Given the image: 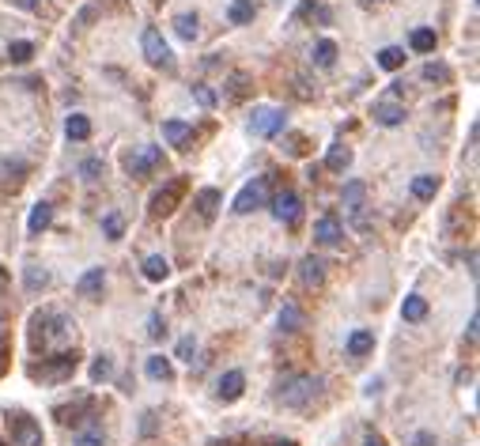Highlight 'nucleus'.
Listing matches in <instances>:
<instances>
[{
	"instance_id": "obj_12",
	"label": "nucleus",
	"mask_w": 480,
	"mask_h": 446,
	"mask_svg": "<svg viewBox=\"0 0 480 446\" xmlns=\"http://www.w3.org/2000/svg\"><path fill=\"white\" fill-rule=\"evenodd\" d=\"M242 389H246V375L242 371H227L220 378V389H216V397L223 401V405H231V401L242 397Z\"/></svg>"
},
{
	"instance_id": "obj_52",
	"label": "nucleus",
	"mask_w": 480,
	"mask_h": 446,
	"mask_svg": "<svg viewBox=\"0 0 480 446\" xmlns=\"http://www.w3.org/2000/svg\"><path fill=\"white\" fill-rule=\"evenodd\" d=\"M272 446H295V442H291V439H283V442H272Z\"/></svg>"
},
{
	"instance_id": "obj_34",
	"label": "nucleus",
	"mask_w": 480,
	"mask_h": 446,
	"mask_svg": "<svg viewBox=\"0 0 480 446\" xmlns=\"http://www.w3.org/2000/svg\"><path fill=\"white\" fill-rule=\"evenodd\" d=\"M103 235L110 238V242H117V238L125 235V220L117 212H110V216H103Z\"/></svg>"
},
{
	"instance_id": "obj_53",
	"label": "nucleus",
	"mask_w": 480,
	"mask_h": 446,
	"mask_svg": "<svg viewBox=\"0 0 480 446\" xmlns=\"http://www.w3.org/2000/svg\"><path fill=\"white\" fill-rule=\"evenodd\" d=\"M0 280H4V269H0Z\"/></svg>"
},
{
	"instance_id": "obj_43",
	"label": "nucleus",
	"mask_w": 480,
	"mask_h": 446,
	"mask_svg": "<svg viewBox=\"0 0 480 446\" xmlns=\"http://www.w3.org/2000/svg\"><path fill=\"white\" fill-rule=\"evenodd\" d=\"M163 333H167V325H163V314H151V322H148V336H151V341H159Z\"/></svg>"
},
{
	"instance_id": "obj_44",
	"label": "nucleus",
	"mask_w": 480,
	"mask_h": 446,
	"mask_svg": "<svg viewBox=\"0 0 480 446\" xmlns=\"http://www.w3.org/2000/svg\"><path fill=\"white\" fill-rule=\"evenodd\" d=\"M246 83H250V80H246L242 72L231 76V99H242V95H246Z\"/></svg>"
},
{
	"instance_id": "obj_5",
	"label": "nucleus",
	"mask_w": 480,
	"mask_h": 446,
	"mask_svg": "<svg viewBox=\"0 0 480 446\" xmlns=\"http://www.w3.org/2000/svg\"><path fill=\"white\" fill-rule=\"evenodd\" d=\"M76 363H80L76 352H57L53 360H42V367H30V375L42 378V382H64V378H72Z\"/></svg>"
},
{
	"instance_id": "obj_42",
	"label": "nucleus",
	"mask_w": 480,
	"mask_h": 446,
	"mask_svg": "<svg viewBox=\"0 0 480 446\" xmlns=\"http://www.w3.org/2000/svg\"><path fill=\"white\" fill-rule=\"evenodd\" d=\"M80 174H83L87 182H95V178H99V174H103V159H87L83 167H80Z\"/></svg>"
},
{
	"instance_id": "obj_24",
	"label": "nucleus",
	"mask_w": 480,
	"mask_h": 446,
	"mask_svg": "<svg viewBox=\"0 0 480 446\" xmlns=\"http://www.w3.org/2000/svg\"><path fill=\"white\" fill-rule=\"evenodd\" d=\"M401 318H405V322H423V318H428V299H423V295H409L405 307H401Z\"/></svg>"
},
{
	"instance_id": "obj_41",
	"label": "nucleus",
	"mask_w": 480,
	"mask_h": 446,
	"mask_svg": "<svg viewBox=\"0 0 480 446\" xmlns=\"http://www.w3.org/2000/svg\"><path fill=\"white\" fill-rule=\"evenodd\" d=\"M193 99H197L201 106H204V110H212V106H216V95L209 91V87H204V83H197V87H193Z\"/></svg>"
},
{
	"instance_id": "obj_10",
	"label": "nucleus",
	"mask_w": 480,
	"mask_h": 446,
	"mask_svg": "<svg viewBox=\"0 0 480 446\" xmlns=\"http://www.w3.org/2000/svg\"><path fill=\"white\" fill-rule=\"evenodd\" d=\"M27 182V163L19 159H0V193H16Z\"/></svg>"
},
{
	"instance_id": "obj_51",
	"label": "nucleus",
	"mask_w": 480,
	"mask_h": 446,
	"mask_svg": "<svg viewBox=\"0 0 480 446\" xmlns=\"http://www.w3.org/2000/svg\"><path fill=\"white\" fill-rule=\"evenodd\" d=\"M363 446H386V439H382V435H375V431H370L367 439H363Z\"/></svg>"
},
{
	"instance_id": "obj_45",
	"label": "nucleus",
	"mask_w": 480,
	"mask_h": 446,
	"mask_svg": "<svg viewBox=\"0 0 480 446\" xmlns=\"http://www.w3.org/2000/svg\"><path fill=\"white\" fill-rule=\"evenodd\" d=\"M288 151L291 155H307V136H288Z\"/></svg>"
},
{
	"instance_id": "obj_33",
	"label": "nucleus",
	"mask_w": 480,
	"mask_h": 446,
	"mask_svg": "<svg viewBox=\"0 0 480 446\" xmlns=\"http://www.w3.org/2000/svg\"><path fill=\"white\" fill-rule=\"evenodd\" d=\"M336 61V46L329 38H322L318 46H314V64H322V69H329V64Z\"/></svg>"
},
{
	"instance_id": "obj_11",
	"label": "nucleus",
	"mask_w": 480,
	"mask_h": 446,
	"mask_svg": "<svg viewBox=\"0 0 480 446\" xmlns=\"http://www.w3.org/2000/svg\"><path fill=\"white\" fill-rule=\"evenodd\" d=\"M280 129H283V114L269 110V106H261V110H254V117H250V133H257V136H276Z\"/></svg>"
},
{
	"instance_id": "obj_48",
	"label": "nucleus",
	"mask_w": 480,
	"mask_h": 446,
	"mask_svg": "<svg viewBox=\"0 0 480 446\" xmlns=\"http://www.w3.org/2000/svg\"><path fill=\"white\" fill-rule=\"evenodd\" d=\"M140 431H144V435L156 431V412H144V420H140Z\"/></svg>"
},
{
	"instance_id": "obj_38",
	"label": "nucleus",
	"mask_w": 480,
	"mask_h": 446,
	"mask_svg": "<svg viewBox=\"0 0 480 446\" xmlns=\"http://www.w3.org/2000/svg\"><path fill=\"white\" fill-rule=\"evenodd\" d=\"M110 375H114V360L110 356H99V360L91 363V382H106Z\"/></svg>"
},
{
	"instance_id": "obj_49",
	"label": "nucleus",
	"mask_w": 480,
	"mask_h": 446,
	"mask_svg": "<svg viewBox=\"0 0 480 446\" xmlns=\"http://www.w3.org/2000/svg\"><path fill=\"white\" fill-rule=\"evenodd\" d=\"M12 8H23V12H30V8H38V0H8Z\"/></svg>"
},
{
	"instance_id": "obj_8",
	"label": "nucleus",
	"mask_w": 480,
	"mask_h": 446,
	"mask_svg": "<svg viewBox=\"0 0 480 446\" xmlns=\"http://www.w3.org/2000/svg\"><path fill=\"white\" fill-rule=\"evenodd\" d=\"M265 201H269V178H257V182H250V186L235 197V212H238V216H246V212L261 209Z\"/></svg>"
},
{
	"instance_id": "obj_30",
	"label": "nucleus",
	"mask_w": 480,
	"mask_h": 446,
	"mask_svg": "<svg viewBox=\"0 0 480 446\" xmlns=\"http://www.w3.org/2000/svg\"><path fill=\"white\" fill-rule=\"evenodd\" d=\"M299 16L314 19V23H318V27H325V23H329V19H333V12H329V8H325V4H314V0H307V4L299 8Z\"/></svg>"
},
{
	"instance_id": "obj_28",
	"label": "nucleus",
	"mask_w": 480,
	"mask_h": 446,
	"mask_svg": "<svg viewBox=\"0 0 480 446\" xmlns=\"http://www.w3.org/2000/svg\"><path fill=\"white\" fill-rule=\"evenodd\" d=\"M348 163H352V148H348V144H333L329 155H325V167H329V170H344Z\"/></svg>"
},
{
	"instance_id": "obj_13",
	"label": "nucleus",
	"mask_w": 480,
	"mask_h": 446,
	"mask_svg": "<svg viewBox=\"0 0 480 446\" xmlns=\"http://www.w3.org/2000/svg\"><path fill=\"white\" fill-rule=\"evenodd\" d=\"M375 122L386 125V129H390V125H401V122H405V106H401L394 95H390V99L375 102Z\"/></svg>"
},
{
	"instance_id": "obj_47",
	"label": "nucleus",
	"mask_w": 480,
	"mask_h": 446,
	"mask_svg": "<svg viewBox=\"0 0 480 446\" xmlns=\"http://www.w3.org/2000/svg\"><path fill=\"white\" fill-rule=\"evenodd\" d=\"M76 446H106V442H103V435H80Z\"/></svg>"
},
{
	"instance_id": "obj_25",
	"label": "nucleus",
	"mask_w": 480,
	"mask_h": 446,
	"mask_svg": "<svg viewBox=\"0 0 480 446\" xmlns=\"http://www.w3.org/2000/svg\"><path fill=\"white\" fill-rule=\"evenodd\" d=\"M144 276L156 280V284H159V280H167V276H170V261L163 257V254H151V257L144 261Z\"/></svg>"
},
{
	"instance_id": "obj_4",
	"label": "nucleus",
	"mask_w": 480,
	"mask_h": 446,
	"mask_svg": "<svg viewBox=\"0 0 480 446\" xmlns=\"http://www.w3.org/2000/svg\"><path fill=\"white\" fill-rule=\"evenodd\" d=\"M4 423H8V435H12V446H42V428L35 416L16 409L4 416Z\"/></svg>"
},
{
	"instance_id": "obj_37",
	"label": "nucleus",
	"mask_w": 480,
	"mask_h": 446,
	"mask_svg": "<svg viewBox=\"0 0 480 446\" xmlns=\"http://www.w3.org/2000/svg\"><path fill=\"white\" fill-rule=\"evenodd\" d=\"M423 80L428 83H450V69L439 61H431V64H423Z\"/></svg>"
},
{
	"instance_id": "obj_31",
	"label": "nucleus",
	"mask_w": 480,
	"mask_h": 446,
	"mask_svg": "<svg viewBox=\"0 0 480 446\" xmlns=\"http://www.w3.org/2000/svg\"><path fill=\"white\" fill-rule=\"evenodd\" d=\"M409 46L416 49V53H431L435 49V30L428 27H420V30H412V38H409Z\"/></svg>"
},
{
	"instance_id": "obj_19",
	"label": "nucleus",
	"mask_w": 480,
	"mask_h": 446,
	"mask_svg": "<svg viewBox=\"0 0 480 446\" xmlns=\"http://www.w3.org/2000/svg\"><path fill=\"white\" fill-rule=\"evenodd\" d=\"M299 273H303V284H307V288H322L325 284V269H322L318 257H303Z\"/></svg>"
},
{
	"instance_id": "obj_32",
	"label": "nucleus",
	"mask_w": 480,
	"mask_h": 446,
	"mask_svg": "<svg viewBox=\"0 0 480 446\" xmlns=\"http://www.w3.org/2000/svg\"><path fill=\"white\" fill-rule=\"evenodd\" d=\"M174 30H178V38L193 42V38L201 35V27H197V16H178V19H174Z\"/></svg>"
},
{
	"instance_id": "obj_15",
	"label": "nucleus",
	"mask_w": 480,
	"mask_h": 446,
	"mask_svg": "<svg viewBox=\"0 0 480 446\" xmlns=\"http://www.w3.org/2000/svg\"><path fill=\"white\" fill-rule=\"evenodd\" d=\"M163 136H167L178 151H189L193 148V129L185 125V122H163Z\"/></svg>"
},
{
	"instance_id": "obj_39",
	"label": "nucleus",
	"mask_w": 480,
	"mask_h": 446,
	"mask_svg": "<svg viewBox=\"0 0 480 446\" xmlns=\"http://www.w3.org/2000/svg\"><path fill=\"white\" fill-rule=\"evenodd\" d=\"M8 57H12V64H27L35 57V46H30V42H12V46H8Z\"/></svg>"
},
{
	"instance_id": "obj_16",
	"label": "nucleus",
	"mask_w": 480,
	"mask_h": 446,
	"mask_svg": "<svg viewBox=\"0 0 480 446\" xmlns=\"http://www.w3.org/2000/svg\"><path fill=\"white\" fill-rule=\"evenodd\" d=\"M103 288H106V273H103V269H91V273H83V276H80V284H76V295H83V299H99V295H103Z\"/></svg>"
},
{
	"instance_id": "obj_35",
	"label": "nucleus",
	"mask_w": 480,
	"mask_h": 446,
	"mask_svg": "<svg viewBox=\"0 0 480 446\" xmlns=\"http://www.w3.org/2000/svg\"><path fill=\"white\" fill-rule=\"evenodd\" d=\"M23 280H27V291H42V288L49 284V273L42 265H27V276Z\"/></svg>"
},
{
	"instance_id": "obj_17",
	"label": "nucleus",
	"mask_w": 480,
	"mask_h": 446,
	"mask_svg": "<svg viewBox=\"0 0 480 446\" xmlns=\"http://www.w3.org/2000/svg\"><path fill=\"white\" fill-rule=\"evenodd\" d=\"M375 352V333L367 329H356L352 336H348V356H356V360H363V356Z\"/></svg>"
},
{
	"instance_id": "obj_21",
	"label": "nucleus",
	"mask_w": 480,
	"mask_h": 446,
	"mask_svg": "<svg viewBox=\"0 0 480 446\" xmlns=\"http://www.w3.org/2000/svg\"><path fill=\"white\" fill-rule=\"evenodd\" d=\"M227 16H231V23L246 27V23H254V16H257V4H254V0H231V8H227Z\"/></svg>"
},
{
	"instance_id": "obj_2",
	"label": "nucleus",
	"mask_w": 480,
	"mask_h": 446,
	"mask_svg": "<svg viewBox=\"0 0 480 446\" xmlns=\"http://www.w3.org/2000/svg\"><path fill=\"white\" fill-rule=\"evenodd\" d=\"M30 322H35V344L42 341V348H46V344H61V341H69V336H72V322L61 318V314H53V310H38Z\"/></svg>"
},
{
	"instance_id": "obj_6",
	"label": "nucleus",
	"mask_w": 480,
	"mask_h": 446,
	"mask_svg": "<svg viewBox=\"0 0 480 446\" xmlns=\"http://www.w3.org/2000/svg\"><path fill=\"white\" fill-rule=\"evenodd\" d=\"M140 46H144V57H148V64H156V69H167V72H174V57H170L167 42H163V35H159L156 27H148V30H144Z\"/></svg>"
},
{
	"instance_id": "obj_7",
	"label": "nucleus",
	"mask_w": 480,
	"mask_h": 446,
	"mask_svg": "<svg viewBox=\"0 0 480 446\" xmlns=\"http://www.w3.org/2000/svg\"><path fill=\"white\" fill-rule=\"evenodd\" d=\"M182 193H185V182L182 178H174L163 189H156V197H151V216H170L174 209H178Z\"/></svg>"
},
{
	"instance_id": "obj_29",
	"label": "nucleus",
	"mask_w": 480,
	"mask_h": 446,
	"mask_svg": "<svg viewBox=\"0 0 480 446\" xmlns=\"http://www.w3.org/2000/svg\"><path fill=\"white\" fill-rule=\"evenodd\" d=\"M405 57H409L405 49H397V46H386V49L378 53V64H382V69H386V72H397L401 64H405Z\"/></svg>"
},
{
	"instance_id": "obj_23",
	"label": "nucleus",
	"mask_w": 480,
	"mask_h": 446,
	"mask_svg": "<svg viewBox=\"0 0 480 446\" xmlns=\"http://www.w3.org/2000/svg\"><path fill=\"white\" fill-rule=\"evenodd\" d=\"M49 220H53V204L49 201H42V204H35V212H30V235H42L49 227Z\"/></svg>"
},
{
	"instance_id": "obj_46",
	"label": "nucleus",
	"mask_w": 480,
	"mask_h": 446,
	"mask_svg": "<svg viewBox=\"0 0 480 446\" xmlns=\"http://www.w3.org/2000/svg\"><path fill=\"white\" fill-rule=\"evenodd\" d=\"M412 446H435V435L431 431H416V435H412Z\"/></svg>"
},
{
	"instance_id": "obj_14",
	"label": "nucleus",
	"mask_w": 480,
	"mask_h": 446,
	"mask_svg": "<svg viewBox=\"0 0 480 446\" xmlns=\"http://www.w3.org/2000/svg\"><path fill=\"white\" fill-rule=\"evenodd\" d=\"M341 235H344L341 231V220H336L333 212H325L322 220L314 223V238H318L322 246H336V242H341Z\"/></svg>"
},
{
	"instance_id": "obj_18",
	"label": "nucleus",
	"mask_w": 480,
	"mask_h": 446,
	"mask_svg": "<svg viewBox=\"0 0 480 446\" xmlns=\"http://www.w3.org/2000/svg\"><path fill=\"white\" fill-rule=\"evenodd\" d=\"M197 212H201L204 223H212L216 212H220V189H201L197 193Z\"/></svg>"
},
{
	"instance_id": "obj_27",
	"label": "nucleus",
	"mask_w": 480,
	"mask_h": 446,
	"mask_svg": "<svg viewBox=\"0 0 480 446\" xmlns=\"http://www.w3.org/2000/svg\"><path fill=\"white\" fill-rule=\"evenodd\" d=\"M64 133H69V140H87V136H91V122H87L83 114H69Z\"/></svg>"
},
{
	"instance_id": "obj_36",
	"label": "nucleus",
	"mask_w": 480,
	"mask_h": 446,
	"mask_svg": "<svg viewBox=\"0 0 480 446\" xmlns=\"http://www.w3.org/2000/svg\"><path fill=\"white\" fill-rule=\"evenodd\" d=\"M299 325H303V310H299V307H291V303H288V307H283V310H280V329H288V333H295V329H299Z\"/></svg>"
},
{
	"instance_id": "obj_9",
	"label": "nucleus",
	"mask_w": 480,
	"mask_h": 446,
	"mask_svg": "<svg viewBox=\"0 0 480 446\" xmlns=\"http://www.w3.org/2000/svg\"><path fill=\"white\" fill-rule=\"evenodd\" d=\"M272 216H276L280 223H288V227H299L303 220V201H299V193H280L276 201H272Z\"/></svg>"
},
{
	"instance_id": "obj_40",
	"label": "nucleus",
	"mask_w": 480,
	"mask_h": 446,
	"mask_svg": "<svg viewBox=\"0 0 480 446\" xmlns=\"http://www.w3.org/2000/svg\"><path fill=\"white\" fill-rule=\"evenodd\" d=\"M174 356L193 363V356H197V341H193V336H182V341H178V352H174Z\"/></svg>"
},
{
	"instance_id": "obj_3",
	"label": "nucleus",
	"mask_w": 480,
	"mask_h": 446,
	"mask_svg": "<svg viewBox=\"0 0 480 446\" xmlns=\"http://www.w3.org/2000/svg\"><path fill=\"white\" fill-rule=\"evenodd\" d=\"M159 167H167V155H163V148H156V144H140L136 151L125 155V170L133 174V178H148V174H156Z\"/></svg>"
},
{
	"instance_id": "obj_20",
	"label": "nucleus",
	"mask_w": 480,
	"mask_h": 446,
	"mask_svg": "<svg viewBox=\"0 0 480 446\" xmlns=\"http://www.w3.org/2000/svg\"><path fill=\"white\" fill-rule=\"evenodd\" d=\"M148 378H156V382H174V367L167 356H148Z\"/></svg>"
},
{
	"instance_id": "obj_50",
	"label": "nucleus",
	"mask_w": 480,
	"mask_h": 446,
	"mask_svg": "<svg viewBox=\"0 0 480 446\" xmlns=\"http://www.w3.org/2000/svg\"><path fill=\"white\" fill-rule=\"evenodd\" d=\"M473 382V371H469V367H462V371H457V386H469Z\"/></svg>"
},
{
	"instance_id": "obj_22",
	"label": "nucleus",
	"mask_w": 480,
	"mask_h": 446,
	"mask_svg": "<svg viewBox=\"0 0 480 446\" xmlns=\"http://www.w3.org/2000/svg\"><path fill=\"white\" fill-rule=\"evenodd\" d=\"M435 193H439V178H435V174H420V178H412V197H416V201H431Z\"/></svg>"
},
{
	"instance_id": "obj_26",
	"label": "nucleus",
	"mask_w": 480,
	"mask_h": 446,
	"mask_svg": "<svg viewBox=\"0 0 480 446\" xmlns=\"http://www.w3.org/2000/svg\"><path fill=\"white\" fill-rule=\"evenodd\" d=\"M344 204H348V212L359 220V212H363V182H356V178L348 182V186H344Z\"/></svg>"
},
{
	"instance_id": "obj_1",
	"label": "nucleus",
	"mask_w": 480,
	"mask_h": 446,
	"mask_svg": "<svg viewBox=\"0 0 480 446\" xmlns=\"http://www.w3.org/2000/svg\"><path fill=\"white\" fill-rule=\"evenodd\" d=\"M318 389H322V382L314 375H291V378H283L280 382V401L288 409H307L314 397H318Z\"/></svg>"
}]
</instances>
